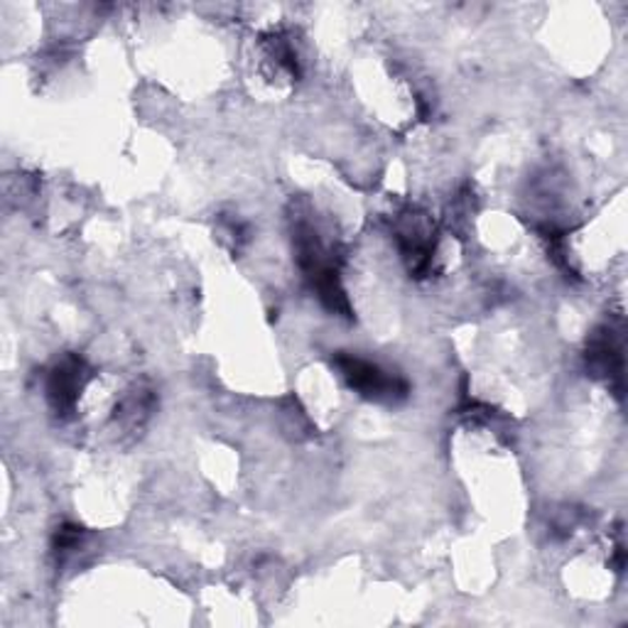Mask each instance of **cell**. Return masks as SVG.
<instances>
[{"label":"cell","mask_w":628,"mask_h":628,"mask_svg":"<svg viewBox=\"0 0 628 628\" xmlns=\"http://www.w3.org/2000/svg\"><path fill=\"white\" fill-rule=\"evenodd\" d=\"M339 368H342V376L346 378L348 386L356 388V391L366 398H376V401H381V398L403 395L405 391V388L398 383L393 376H386L381 368L368 362H362V358L342 356L339 358Z\"/></svg>","instance_id":"obj_1"},{"label":"cell","mask_w":628,"mask_h":628,"mask_svg":"<svg viewBox=\"0 0 628 628\" xmlns=\"http://www.w3.org/2000/svg\"><path fill=\"white\" fill-rule=\"evenodd\" d=\"M82 362H74V358L55 368L52 378H49V401L57 407V413L72 411L76 393L82 391Z\"/></svg>","instance_id":"obj_2"}]
</instances>
